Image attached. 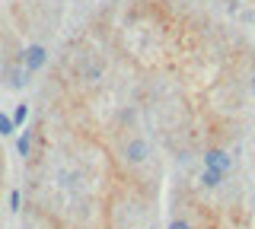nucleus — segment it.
Returning <instances> with one entry per match:
<instances>
[{
    "mask_svg": "<svg viewBox=\"0 0 255 229\" xmlns=\"http://www.w3.org/2000/svg\"><path fill=\"white\" fill-rule=\"evenodd\" d=\"M147 156H150V144L143 137H131L125 144V162L140 165V162H147Z\"/></svg>",
    "mask_w": 255,
    "mask_h": 229,
    "instance_id": "obj_1",
    "label": "nucleus"
},
{
    "mask_svg": "<svg viewBox=\"0 0 255 229\" xmlns=\"http://www.w3.org/2000/svg\"><path fill=\"white\" fill-rule=\"evenodd\" d=\"M48 61V51L42 48V45H29L26 51H22V67L29 70V74H35V70H42Z\"/></svg>",
    "mask_w": 255,
    "mask_h": 229,
    "instance_id": "obj_2",
    "label": "nucleus"
},
{
    "mask_svg": "<svg viewBox=\"0 0 255 229\" xmlns=\"http://www.w3.org/2000/svg\"><path fill=\"white\" fill-rule=\"evenodd\" d=\"M204 169H217L227 175L230 169H233V159H230V153H223V150H207L204 153Z\"/></svg>",
    "mask_w": 255,
    "mask_h": 229,
    "instance_id": "obj_3",
    "label": "nucleus"
},
{
    "mask_svg": "<svg viewBox=\"0 0 255 229\" xmlns=\"http://www.w3.org/2000/svg\"><path fill=\"white\" fill-rule=\"evenodd\" d=\"M220 181H223V172H217V169H204L201 172V185L204 188H217Z\"/></svg>",
    "mask_w": 255,
    "mask_h": 229,
    "instance_id": "obj_4",
    "label": "nucleus"
},
{
    "mask_svg": "<svg viewBox=\"0 0 255 229\" xmlns=\"http://www.w3.org/2000/svg\"><path fill=\"white\" fill-rule=\"evenodd\" d=\"M26 74H29V70H26V67H22V64H19V67H16V70H13V74H10V86H16V89H19V86H22V83H26Z\"/></svg>",
    "mask_w": 255,
    "mask_h": 229,
    "instance_id": "obj_5",
    "label": "nucleus"
},
{
    "mask_svg": "<svg viewBox=\"0 0 255 229\" xmlns=\"http://www.w3.org/2000/svg\"><path fill=\"white\" fill-rule=\"evenodd\" d=\"M13 131H16V121H13L10 115H3V112H0V134L6 137V134H13Z\"/></svg>",
    "mask_w": 255,
    "mask_h": 229,
    "instance_id": "obj_6",
    "label": "nucleus"
},
{
    "mask_svg": "<svg viewBox=\"0 0 255 229\" xmlns=\"http://www.w3.org/2000/svg\"><path fill=\"white\" fill-rule=\"evenodd\" d=\"M26 118H29V105H16V112H13L16 128H19V124H26Z\"/></svg>",
    "mask_w": 255,
    "mask_h": 229,
    "instance_id": "obj_7",
    "label": "nucleus"
},
{
    "mask_svg": "<svg viewBox=\"0 0 255 229\" xmlns=\"http://www.w3.org/2000/svg\"><path fill=\"white\" fill-rule=\"evenodd\" d=\"M16 150H19V156H29V150H32V140H29V134H22V137L16 140Z\"/></svg>",
    "mask_w": 255,
    "mask_h": 229,
    "instance_id": "obj_8",
    "label": "nucleus"
},
{
    "mask_svg": "<svg viewBox=\"0 0 255 229\" xmlns=\"http://www.w3.org/2000/svg\"><path fill=\"white\" fill-rule=\"evenodd\" d=\"M10 210H19V191L10 194Z\"/></svg>",
    "mask_w": 255,
    "mask_h": 229,
    "instance_id": "obj_9",
    "label": "nucleus"
},
{
    "mask_svg": "<svg viewBox=\"0 0 255 229\" xmlns=\"http://www.w3.org/2000/svg\"><path fill=\"white\" fill-rule=\"evenodd\" d=\"M169 229H191V226L185 223V220H172V223H169Z\"/></svg>",
    "mask_w": 255,
    "mask_h": 229,
    "instance_id": "obj_10",
    "label": "nucleus"
},
{
    "mask_svg": "<svg viewBox=\"0 0 255 229\" xmlns=\"http://www.w3.org/2000/svg\"><path fill=\"white\" fill-rule=\"evenodd\" d=\"M252 92H255V74H252Z\"/></svg>",
    "mask_w": 255,
    "mask_h": 229,
    "instance_id": "obj_11",
    "label": "nucleus"
}]
</instances>
